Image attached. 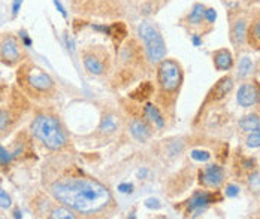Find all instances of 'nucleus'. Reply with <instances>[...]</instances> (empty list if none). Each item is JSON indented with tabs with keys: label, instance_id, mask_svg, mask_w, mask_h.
Wrapping results in <instances>:
<instances>
[{
	"label": "nucleus",
	"instance_id": "b1692460",
	"mask_svg": "<svg viewBox=\"0 0 260 219\" xmlns=\"http://www.w3.org/2000/svg\"><path fill=\"white\" fill-rule=\"evenodd\" d=\"M224 195L227 198H235L239 195V186L238 185H233V183H229L224 189Z\"/></svg>",
	"mask_w": 260,
	"mask_h": 219
},
{
	"label": "nucleus",
	"instance_id": "a878e982",
	"mask_svg": "<svg viewBox=\"0 0 260 219\" xmlns=\"http://www.w3.org/2000/svg\"><path fill=\"white\" fill-rule=\"evenodd\" d=\"M204 18H205V21H207L208 24H214L215 20H217V11H215L214 8H207V9H205Z\"/></svg>",
	"mask_w": 260,
	"mask_h": 219
},
{
	"label": "nucleus",
	"instance_id": "473e14b6",
	"mask_svg": "<svg viewBox=\"0 0 260 219\" xmlns=\"http://www.w3.org/2000/svg\"><path fill=\"white\" fill-rule=\"evenodd\" d=\"M21 5H23V0H12V14H14V15L18 14Z\"/></svg>",
	"mask_w": 260,
	"mask_h": 219
},
{
	"label": "nucleus",
	"instance_id": "39448f33",
	"mask_svg": "<svg viewBox=\"0 0 260 219\" xmlns=\"http://www.w3.org/2000/svg\"><path fill=\"white\" fill-rule=\"evenodd\" d=\"M27 82L36 91H50L54 87V81L51 76L38 67H33L30 70V73L27 75Z\"/></svg>",
	"mask_w": 260,
	"mask_h": 219
},
{
	"label": "nucleus",
	"instance_id": "1a4fd4ad",
	"mask_svg": "<svg viewBox=\"0 0 260 219\" xmlns=\"http://www.w3.org/2000/svg\"><path fill=\"white\" fill-rule=\"evenodd\" d=\"M0 57L5 63L8 64H14L15 61L20 60V50H18V44L12 36H6L2 42H0Z\"/></svg>",
	"mask_w": 260,
	"mask_h": 219
},
{
	"label": "nucleus",
	"instance_id": "f3484780",
	"mask_svg": "<svg viewBox=\"0 0 260 219\" xmlns=\"http://www.w3.org/2000/svg\"><path fill=\"white\" fill-rule=\"evenodd\" d=\"M239 127H241V130H244L247 133L256 131L260 127V116L256 113H250V115L242 116L239 121Z\"/></svg>",
	"mask_w": 260,
	"mask_h": 219
},
{
	"label": "nucleus",
	"instance_id": "5701e85b",
	"mask_svg": "<svg viewBox=\"0 0 260 219\" xmlns=\"http://www.w3.org/2000/svg\"><path fill=\"white\" fill-rule=\"evenodd\" d=\"M192 158L195 160V161H198V163H207L209 158H211V154H209L208 151H201V149H195V151H192Z\"/></svg>",
	"mask_w": 260,
	"mask_h": 219
},
{
	"label": "nucleus",
	"instance_id": "aec40b11",
	"mask_svg": "<svg viewBox=\"0 0 260 219\" xmlns=\"http://www.w3.org/2000/svg\"><path fill=\"white\" fill-rule=\"evenodd\" d=\"M50 218H52V219H73L75 218V215L72 213V209H69L67 206H63V207L54 209L51 213H50Z\"/></svg>",
	"mask_w": 260,
	"mask_h": 219
},
{
	"label": "nucleus",
	"instance_id": "423d86ee",
	"mask_svg": "<svg viewBox=\"0 0 260 219\" xmlns=\"http://www.w3.org/2000/svg\"><path fill=\"white\" fill-rule=\"evenodd\" d=\"M224 180V171L220 165H207L201 171V183L205 188H218Z\"/></svg>",
	"mask_w": 260,
	"mask_h": 219
},
{
	"label": "nucleus",
	"instance_id": "cd10ccee",
	"mask_svg": "<svg viewBox=\"0 0 260 219\" xmlns=\"http://www.w3.org/2000/svg\"><path fill=\"white\" fill-rule=\"evenodd\" d=\"M9 122V113L6 110H0V131L8 127Z\"/></svg>",
	"mask_w": 260,
	"mask_h": 219
},
{
	"label": "nucleus",
	"instance_id": "20e7f679",
	"mask_svg": "<svg viewBox=\"0 0 260 219\" xmlns=\"http://www.w3.org/2000/svg\"><path fill=\"white\" fill-rule=\"evenodd\" d=\"M157 79L163 94H175L183 82V69L180 63L172 58L161 60L158 63Z\"/></svg>",
	"mask_w": 260,
	"mask_h": 219
},
{
	"label": "nucleus",
	"instance_id": "f8f14e48",
	"mask_svg": "<svg viewBox=\"0 0 260 219\" xmlns=\"http://www.w3.org/2000/svg\"><path fill=\"white\" fill-rule=\"evenodd\" d=\"M212 200V195L205 191H198L189 201V212H204Z\"/></svg>",
	"mask_w": 260,
	"mask_h": 219
},
{
	"label": "nucleus",
	"instance_id": "7c9ffc66",
	"mask_svg": "<svg viewBox=\"0 0 260 219\" xmlns=\"http://www.w3.org/2000/svg\"><path fill=\"white\" fill-rule=\"evenodd\" d=\"M20 38H21V41H23V45H24V47H32V39L29 38V35H27L24 30H21V32H20Z\"/></svg>",
	"mask_w": 260,
	"mask_h": 219
},
{
	"label": "nucleus",
	"instance_id": "4c0bfd02",
	"mask_svg": "<svg viewBox=\"0 0 260 219\" xmlns=\"http://www.w3.org/2000/svg\"><path fill=\"white\" fill-rule=\"evenodd\" d=\"M257 103H259V105H260V88H259V90H257Z\"/></svg>",
	"mask_w": 260,
	"mask_h": 219
},
{
	"label": "nucleus",
	"instance_id": "393cba45",
	"mask_svg": "<svg viewBox=\"0 0 260 219\" xmlns=\"http://www.w3.org/2000/svg\"><path fill=\"white\" fill-rule=\"evenodd\" d=\"M12 204V200L9 197V194L3 189H0V207L2 209H9Z\"/></svg>",
	"mask_w": 260,
	"mask_h": 219
},
{
	"label": "nucleus",
	"instance_id": "4be33fe9",
	"mask_svg": "<svg viewBox=\"0 0 260 219\" xmlns=\"http://www.w3.org/2000/svg\"><path fill=\"white\" fill-rule=\"evenodd\" d=\"M247 146L248 148H260V127L256 131H251L247 137Z\"/></svg>",
	"mask_w": 260,
	"mask_h": 219
},
{
	"label": "nucleus",
	"instance_id": "412c9836",
	"mask_svg": "<svg viewBox=\"0 0 260 219\" xmlns=\"http://www.w3.org/2000/svg\"><path fill=\"white\" fill-rule=\"evenodd\" d=\"M101 130L104 133H114L117 130V121L114 119V116H105L101 122Z\"/></svg>",
	"mask_w": 260,
	"mask_h": 219
},
{
	"label": "nucleus",
	"instance_id": "a211bd4d",
	"mask_svg": "<svg viewBox=\"0 0 260 219\" xmlns=\"http://www.w3.org/2000/svg\"><path fill=\"white\" fill-rule=\"evenodd\" d=\"M253 67H254L253 60H251L248 55L242 57V58L239 60V63H238V75H239V78H247V76H250L251 72H253Z\"/></svg>",
	"mask_w": 260,
	"mask_h": 219
},
{
	"label": "nucleus",
	"instance_id": "7ed1b4c3",
	"mask_svg": "<svg viewBox=\"0 0 260 219\" xmlns=\"http://www.w3.org/2000/svg\"><path fill=\"white\" fill-rule=\"evenodd\" d=\"M138 35L145 45V53L151 63L158 64L166 58V42L154 24H151L150 21H142L138 27Z\"/></svg>",
	"mask_w": 260,
	"mask_h": 219
},
{
	"label": "nucleus",
	"instance_id": "c85d7f7f",
	"mask_svg": "<svg viewBox=\"0 0 260 219\" xmlns=\"http://www.w3.org/2000/svg\"><path fill=\"white\" fill-rule=\"evenodd\" d=\"M248 182H250L253 186H260V170L259 171H254V173H251V174H250Z\"/></svg>",
	"mask_w": 260,
	"mask_h": 219
},
{
	"label": "nucleus",
	"instance_id": "0eeeda50",
	"mask_svg": "<svg viewBox=\"0 0 260 219\" xmlns=\"http://www.w3.org/2000/svg\"><path fill=\"white\" fill-rule=\"evenodd\" d=\"M248 38V21L244 17H239L232 21L230 26V41L236 47H242Z\"/></svg>",
	"mask_w": 260,
	"mask_h": 219
},
{
	"label": "nucleus",
	"instance_id": "2f4dec72",
	"mask_svg": "<svg viewBox=\"0 0 260 219\" xmlns=\"http://www.w3.org/2000/svg\"><path fill=\"white\" fill-rule=\"evenodd\" d=\"M145 206L148 209H158L160 207V203H158V200H156V198H150V200L145 201Z\"/></svg>",
	"mask_w": 260,
	"mask_h": 219
},
{
	"label": "nucleus",
	"instance_id": "72a5a7b5",
	"mask_svg": "<svg viewBox=\"0 0 260 219\" xmlns=\"http://www.w3.org/2000/svg\"><path fill=\"white\" fill-rule=\"evenodd\" d=\"M190 41H192V44H193L195 47H201V45H202V38H201L199 35H192Z\"/></svg>",
	"mask_w": 260,
	"mask_h": 219
},
{
	"label": "nucleus",
	"instance_id": "2eb2a0df",
	"mask_svg": "<svg viewBox=\"0 0 260 219\" xmlns=\"http://www.w3.org/2000/svg\"><path fill=\"white\" fill-rule=\"evenodd\" d=\"M84 66L92 75H102L105 72V63L101 60V57L93 53L84 55Z\"/></svg>",
	"mask_w": 260,
	"mask_h": 219
},
{
	"label": "nucleus",
	"instance_id": "4468645a",
	"mask_svg": "<svg viewBox=\"0 0 260 219\" xmlns=\"http://www.w3.org/2000/svg\"><path fill=\"white\" fill-rule=\"evenodd\" d=\"M130 133H132V136L136 139V140H139V142H145L148 137H150V127L147 125V122L145 121H142V119H133L132 122H130Z\"/></svg>",
	"mask_w": 260,
	"mask_h": 219
},
{
	"label": "nucleus",
	"instance_id": "c756f323",
	"mask_svg": "<svg viewBox=\"0 0 260 219\" xmlns=\"http://www.w3.org/2000/svg\"><path fill=\"white\" fill-rule=\"evenodd\" d=\"M118 191L123 194H130L133 191V185L132 183H121V185H118Z\"/></svg>",
	"mask_w": 260,
	"mask_h": 219
},
{
	"label": "nucleus",
	"instance_id": "f704fd0d",
	"mask_svg": "<svg viewBox=\"0 0 260 219\" xmlns=\"http://www.w3.org/2000/svg\"><path fill=\"white\" fill-rule=\"evenodd\" d=\"M54 5H55V8L60 11V14H61L63 17H67V12H66V9H64V6L61 5V2H60V0H54Z\"/></svg>",
	"mask_w": 260,
	"mask_h": 219
},
{
	"label": "nucleus",
	"instance_id": "6e6552de",
	"mask_svg": "<svg viewBox=\"0 0 260 219\" xmlns=\"http://www.w3.org/2000/svg\"><path fill=\"white\" fill-rule=\"evenodd\" d=\"M236 102L242 108H251L257 103V88L254 84H242L236 94Z\"/></svg>",
	"mask_w": 260,
	"mask_h": 219
},
{
	"label": "nucleus",
	"instance_id": "f257e3e1",
	"mask_svg": "<svg viewBox=\"0 0 260 219\" xmlns=\"http://www.w3.org/2000/svg\"><path fill=\"white\" fill-rule=\"evenodd\" d=\"M51 194L63 206L84 215L98 213L112 201L111 192L106 186L87 177H67L57 180L51 185Z\"/></svg>",
	"mask_w": 260,
	"mask_h": 219
},
{
	"label": "nucleus",
	"instance_id": "6ab92c4d",
	"mask_svg": "<svg viewBox=\"0 0 260 219\" xmlns=\"http://www.w3.org/2000/svg\"><path fill=\"white\" fill-rule=\"evenodd\" d=\"M248 42H251L253 45H257L260 47V18L256 20L250 27H248V38H247Z\"/></svg>",
	"mask_w": 260,
	"mask_h": 219
},
{
	"label": "nucleus",
	"instance_id": "9b49d317",
	"mask_svg": "<svg viewBox=\"0 0 260 219\" xmlns=\"http://www.w3.org/2000/svg\"><path fill=\"white\" fill-rule=\"evenodd\" d=\"M212 63L217 70L220 72H227L233 67V55L230 50L227 48H220L212 53Z\"/></svg>",
	"mask_w": 260,
	"mask_h": 219
},
{
	"label": "nucleus",
	"instance_id": "f03ea898",
	"mask_svg": "<svg viewBox=\"0 0 260 219\" xmlns=\"http://www.w3.org/2000/svg\"><path fill=\"white\" fill-rule=\"evenodd\" d=\"M30 128H32V133L35 134V137L39 142H42L48 149L58 151L66 146V142H67L66 133H64L61 124L58 122V119L51 115L36 116L35 121L32 122Z\"/></svg>",
	"mask_w": 260,
	"mask_h": 219
},
{
	"label": "nucleus",
	"instance_id": "c9c22d12",
	"mask_svg": "<svg viewBox=\"0 0 260 219\" xmlns=\"http://www.w3.org/2000/svg\"><path fill=\"white\" fill-rule=\"evenodd\" d=\"M66 44H67V50H69L70 53H73V51H75L73 41H72V39H69V36H66Z\"/></svg>",
	"mask_w": 260,
	"mask_h": 219
},
{
	"label": "nucleus",
	"instance_id": "9d476101",
	"mask_svg": "<svg viewBox=\"0 0 260 219\" xmlns=\"http://www.w3.org/2000/svg\"><path fill=\"white\" fill-rule=\"evenodd\" d=\"M233 78L232 76H223L221 79H218V82L211 88L208 96V100L211 102H218L221 99H224L232 90H233Z\"/></svg>",
	"mask_w": 260,
	"mask_h": 219
},
{
	"label": "nucleus",
	"instance_id": "ddd939ff",
	"mask_svg": "<svg viewBox=\"0 0 260 219\" xmlns=\"http://www.w3.org/2000/svg\"><path fill=\"white\" fill-rule=\"evenodd\" d=\"M205 5L204 3H195L190 9V12L186 15L184 21L189 24V26H201L202 21H205L204 15H205Z\"/></svg>",
	"mask_w": 260,
	"mask_h": 219
},
{
	"label": "nucleus",
	"instance_id": "bb28decb",
	"mask_svg": "<svg viewBox=\"0 0 260 219\" xmlns=\"http://www.w3.org/2000/svg\"><path fill=\"white\" fill-rule=\"evenodd\" d=\"M11 160H12V155L3 148V146H0V164L6 165L11 163Z\"/></svg>",
	"mask_w": 260,
	"mask_h": 219
},
{
	"label": "nucleus",
	"instance_id": "e433bc0d",
	"mask_svg": "<svg viewBox=\"0 0 260 219\" xmlns=\"http://www.w3.org/2000/svg\"><path fill=\"white\" fill-rule=\"evenodd\" d=\"M14 218H17V219L23 218V215H21V212H20L18 209H15V210H14Z\"/></svg>",
	"mask_w": 260,
	"mask_h": 219
},
{
	"label": "nucleus",
	"instance_id": "dca6fc26",
	"mask_svg": "<svg viewBox=\"0 0 260 219\" xmlns=\"http://www.w3.org/2000/svg\"><path fill=\"white\" fill-rule=\"evenodd\" d=\"M144 116H145L148 121L154 122L158 128H163V127H164V118H163V115L160 113L158 108L154 106L153 103H148V105L144 106Z\"/></svg>",
	"mask_w": 260,
	"mask_h": 219
}]
</instances>
